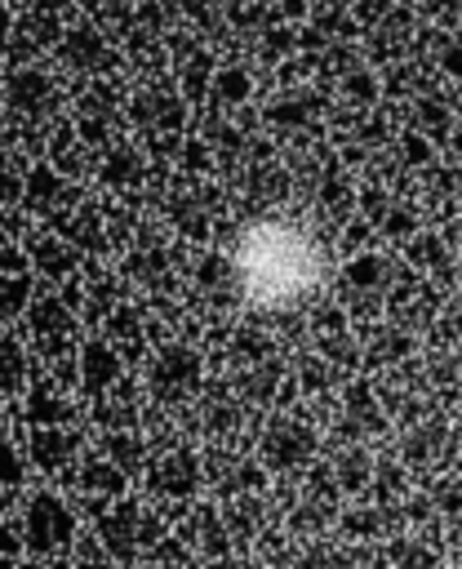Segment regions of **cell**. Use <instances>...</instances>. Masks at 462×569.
I'll return each mask as SVG.
<instances>
[{
    "label": "cell",
    "mask_w": 462,
    "mask_h": 569,
    "mask_svg": "<svg viewBox=\"0 0 462 569\" xmlns=\"http://www.w3.org/2000/svg\"><path fill=\"white\" fill-rule=\"evenodd\" d=\"M27 458H31V467L44 471V476L67 471V462L76 458V436H71L67 427H31Z\"/></svg>",
    "instance_id": "7a4b0ae2"
},
{
    "label": "cell",
    "mask_w": 462,
    "mask_h": 569,
    "mask_svg": "<svg viewBox=\"0 0 462 569\" xmlns=\"http://www.w3.org/2000/svg\"><path fill=\"white\" fill-rule=\"evenodd\" d=\"M27 480V453L13 436H0V493H18Z\"/></svg>",
    "instance_id": "5b68a950"
},
{
    "label": "cell",
    "mask_w": 462,
    "mask_h": 569,
    "mask_svg": "<svg viewBox=\"0 0 462 569\" xmlns=\"http://www.w3.org/2000/svg\"><path fill=\"white\" fill-rule=\"evenodd\" d=\"M67 418H71L67 400L49 387V378H40V382L27 391V422H31V427H62Z\"/></svg>",
    "instance_id": "3957f363"
},
{
    "label": "cell",
    "mask_w": 462,
    "mask_h": 569,
    "mask_svg": "<svg viewBox=\"0 0 462 569\" xmlns=\"http://www.w3.org/2000/svg\"><path fill=\"white\" fill-rule=\"evenodd\" d=\"M13 525H18L22 556H31V560H67L76 547V529H80L71 502L49 485L22 493Z\"/></svg>",
    "instance_id": "6da1fadb"
},
{
    "label": "cell",
    "mask_w": 462,
    "mask_h": 569,
    "mask_svg": "<svg viewBox=\"0 0 462 569\" xmlns=\"http://www.w3.org/2000/svg\"><path fill=\"white\" fill-rule=\"evenodd\" d=\"M27 382V351L13 333H0V400L18 396Z\"/></svg>",
    "instance_id": "277c9868"
}]
</instances>
